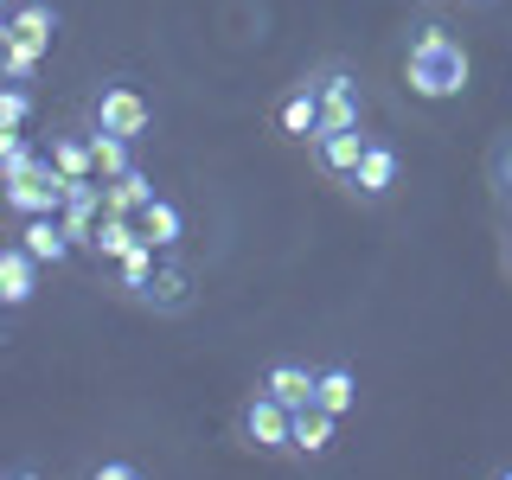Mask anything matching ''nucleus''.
I'll list each match as a JSON object with an SVG mask.
<instances>
[{
	"instance_id": "obj_1",
	"label": "nucleus",
	"mask_w": 512,
	"mask_h": 480,
	"mask_svg": "<svg viewBox=\"0 0 512 480\" xmlns=\"http://www.w3.org/2000/svg\"><path fill=\"white\" fill-rule=\"evenodd\" d=\"M404 84L423 96V103H448V96L468 90V52L448 39V26H416L410 58H404Z\"/></svg>"
},
{
	"instance_id": "obj_2",
	"label": "nucleus",
	"mask_w": 512,
	"mask_h": 480,
	"mask_svg": "<svg viewBox=\"0 0 512 480\" xmlns=\"http://www.w3.org/2000/svg\"><path fill=\"white\" fill-rule=\"evenodd\" d=\"M58 39V7L52 0H13L7 7V32H0V64H7V84H26L45 64Z\"/></svg>"
},
{
	"instance_id": "obj_3",
	"label": "nucleus",
	"mask_w": 512,
	"mask_h": 480,
	"mask_svg": "<svg viewBox=\"0 0 512 480\" xmlns=\"http://www.w3.org/2000/svg\"><path fill=\"white\" fill-rule=\"evenodd\" d=\"M237 436H244V448H263V455H295V404H282L276 391H256L237 410Z\"/></svg>"
},
{
	"instance_id": "obj_4",
	"label": "nucleus",
	"mask_w": 512,
	"mask_h": 480,
	"mask_svg": "<svg viewBox=\"0 0 512 480\" xmlns=\"http://www.w3.org/2000/svg\"><path fill=\"white\" fill-rule=\"evenodd\" d=\"M90 128H109V135H122V141H141L154 128V103L141 96L135 84H103L90 96Z\"/></svg>"
},
{
	"instance_id": "obj_5",
	"label": "nucleus",
	"mask_w": 512,
	"mask_h": 480,
	"mask_svg": "<svg viewBox=\"0 0 512 480\" xmlns=\"http://www.w3.org/2000/svg\"><path fill=\"white\" fill-rule=\"evenodd\" d=\"M308 77H314V96H320V128H359L365 96H359V77L346 71V58H327Z\"/></svg>"
},
{
	"instance_id": "obj_6",
	"label": "nucleus",
	"mask_w": 512,
	"mask_h": 480,
	"mask_svg": "<svg viewBox=\"0 0 512 480\" xmlns=\"http://www.w3.org/2000/svg\"><path fill=\"white\" fill-rule=\"evenodd\" d=\"M64 192H71V180L52 167V154L32 160V167H20V173H7V205H13L20 218H32V212H58Z\"/></svg>"
},
{
	"instance_id": "obj_7",
	"label": "nucleus",
	"mask_w": 512,
	"mask_h": 480,
	"mask_svg": "<svg viewBox=\"0 0 512 480\" xmlns=\"http://www.w3.org/2000/svg\"><path fill=\"white\" fill-rule=\"evenodd\" d=\"M365 128H320V135L308 141V154H314V167L327 173V180H352V167L365 160Z\"/></svg>"
},
{
	"instance_id": "obj_8",
	"label": "nucleus",
	"mask_w": 512,
	"mask_h": 480,
	"mask_svg": "<svg viewBox=\"0 0 512 480\" xmlns=\"http://www.w3.org/2000/svg\"><path fill=\"white\" fill-rule=\"evenodd\" d=\"M397 167H404V160H397V148L391 141H372V148H365V160L359 167H352V199H365V205H378V199H391V186H397Z\"/></svg>"
},
{
	"instance_id": "obj_9",
	"label": "nucleus",
	"mask_w": 512,
	"mask_h": 480,
	"mask_svg": "<svg viewBox=\"0 0 512 480\" xmlns=\"http://www.w3.org/2000/svg\"><path fill=\"white\" fill-rule=\"evenodd\" d=\"M58 224L71 231V244L90 250L96 224H103V186H96V180H71V192H64V205H58Z\"/></svg>"
},
{
	"instance_id": "obj_10",
	"label": "nucleus",
	"mask_w": 512,
	"mask_h": 480,
	"mask_svg": "<svg viewBox=\"0 0 512 480\" xmlns=\"http://www.w3.org/2000/svg\"><path fill=\"white\" fill-rule=\"evenodd\" d=\"M39 256H32L26 244H7L0 250V301H7V308H26L32 295H39Z\"/></svg>"
},
{
	"instance_id": "obj_11",
	"label": "nucleus",
	"mask_w": 512,
	"mask_h": 480,
	"mask_svg": "<svg viewBox=\"0 0 512 480\" xmlns=\"http://www.w3.org/2000/svg\"><path fill=\"white\" fill-rule=\"evenodd\" d=\"M135 301H148V308H160V314H186L192 308V269L186 263H160Z\"/></svg>"
},
{
	"instance_id": "obj_12",
	"label": "nucleus",
	"mask_w": 512,
	"mask_h": 480,
	"mask_svg": "<svg viewBox=\"0 0 512 480\" xmlns=\"http://www.w3.org/2000/svg\"><path fill=\"white\" fill-rule=\"evenodd\" d=\"M276 122H282L288 141H314V135H320V96H314V77H301V84L282 96Z\"/></svg>"
},
{
	"instance_id": "obj_13",
	"label": "nucleus",
	"mask_w": 512,
	"mask_h": 480,
	"mask_svg": "<svg viewBox=\"0 0 512 480\" xmlns=\"http://www.w3.org/2000/svg\"><path fill=\"white\" fill-rule=\"evenodd\" d=\"M333 429H340V410H327L314 397V404H295V455H327L333 448Z\"/></svg>"
},
{
	"instance_id": "obj_14",
	"label": "nucleus",
	"mask_w": 512,
	"mask_h": 480,
	"mask_svg": "<svg viewBox=\"0 0 512 480\" xmlns=\"http://www.w3.org/2000/svg\"><path fill=\"white\" fill-rule=\"evenodd\" d=\"M20 244L32 250V256H39V263H64V256H71L77 244H71V231H64V224H58V212H32L26 224H20Z\"/></svg>"
},
{
	"instance_id": "obj_15",
	"label": "nucleus",
	"mask_w": 512,
	"mask_h": 480,
	"mask_svg": "<svg viewBox=\"0 0 512 480\" xmlns=\"http://www.w3.org/2000/svg\"><path fill=\"white\" fill-rule=\"evenodd\" d=\"M263 391H276L282 404H314L320 372H308V365H295V359H276V365L263 372Z\"/></svg>"
},
{
	"instance_id": "obj_16",
	"label": "nucleus",
	"mask_w": 512,
	"mask_h": 480,
	"mask_svg": "<svg viewBox=\"0 0 512 480\" xmlns=\"http://www.w3.org/2000/svg\"><path fill=\"white\" fill-rule=\"evenodd\" d=\"M148 199H160V192H154V180H148L141 167H128V173H116V180H103V212H128V218H135Z\"/></svg>"
},
{
	"instance_id": "obj_17",
	"label": "nucleus",
	"mask_w": 512,
	"mask_h": 480,
	"mask_svg": "<svg viewBox=\"0 0 512 480\" xmlns=\"http://www.w3.org/2000/svg\"><path fill=\"white\" fill-rule=\"evenodd\" d=\"M135 218H141V237H148V244H160V250H173V244L186 237V212H180L173 199H148Z\"/></svg>"
},
{
	"instance_id": "obj_18",
	"label": "nucleus",
	"mask_w": 512,
	"mask_h": 480,
	"mask_svg": "<svg viewBox=\"0 0 512 480\" xmlns=\"http://www.w3.org/2000/svg\"><path fill=\"white\" fill-rule=\"evenodd\" d=\"M52 167L64 180H96V141L90 135H52Z\"/></svg>"
},
{
	"instance_id": "obj_19",
	"label": "nucleus",
	"mask_w": 512,
	"mask_h": 480,
	"mask_svg": "<svg viewBox=\"0 0 512 480\" xmlns=\"http://www.w3.org/2000/svg\"><path fill=\"white\" fill-rule=\"evenodd\" d=\"M90 141H96V180H116V173L135 167V141L109 135V128H90Z\"/></svg>"
},
{
	"instance_id": "obj_20",
	"label": "nucleus",
	"mask_w": 512,
	"mask_h": 480,
	"mask_svg": "<svg viewBox=\"0 0 512 480\" xmlns=\"http://www.w3.org/2000/svg\"><path fill=\"white\" fill-rule=\"evenodd\" d=\"M116 269H122V288H128V295H141V288H148V276L160 269V244H148V237H141V244L128 250Z\"/></svg>"
},
{
	"instance_id": "obj_21",
	"label": "nucleus",
	"mask_w": 512,
	"mask_h": 480,
	"mask_svg": "<svg viewBox=\"0 0 512 480\" xmlns=\"http://www.w3.org/2000/svg\"><path fill=\"white\" fill-rule=\"evenodd\" d=\"M320 404H327V410H352V404H359V384H352V372H346V365H327V372H320Z\"/></svg>"
},
{
	"instance_id": "obj_22",
	"label": "nucleus",
	"mask_w": 512,
	"mask_h": 480,
	"mask_svg": "<svg viewBox=\"0 0 512 480\" xmlns=\"http://www.w3.org/2000/svg\"><path fill=\"white\" fill-rule=\"evenodd\" d=\"M26 116H32V90L26 84H7V96H0V128H7V135H20Z\"/></svg>"
},
{
	"instance_id": "obj_23",
	"label": "nucleus",
	"mask_w": 512,
	"mask_h": 480,
	"mask_svg": "<svg viewBox=\"0 0 512 480\" xmlns=\"http://www.w3.org/2000/svg\"><path fill=\"white\" fill-rule=\"evenodd\" d=\"M0 154H7V173H20V167H32V148H26L20 135H7V141H0Z\"/></svg>"
},
{
	"instance_id": "obj_24",
	"label": "nucleus",
	"mask_w": 512,
	"mask_h": 480,
	"mask_svg": "<svg viewBox=\"0 0 512 480\" xmlns=\"http://www.w3.org/2000/svg\"><path fill=\"white\" fill-rule=\"evenodd\" d=\"M96 480H128V474H135V468H128V461H103V468H90Z\"/></svg>"
},
{
	"instance_id": "obj_25",
	"label": "nucleus",
	"mask_w": 512,
	"mask_h": 480,
	"mask_svg": "<svg viewBox=\"0 0 512 480\" xmlns=\"http://www.w3.org/2000/svg\"><path fill=\"white\" fill-rule=\"evenodd\" d=\"M493 180L512 192V148H500V160H493Z\"/></svg>"
}]
</instances>
